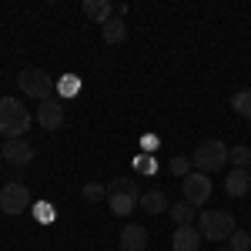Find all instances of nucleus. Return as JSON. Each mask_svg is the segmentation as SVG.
<instances>
[{
  "instance_id": "nucleus-1",
  "label": "nucleus",
  "mask_w": 251,
  "mask_h": 251,
  "mask_svg": "<svg viewBox=\"0 0 251 251\" xmlns=\"http://www.w3.org/2000/svg\"><path fill=\"white\" fill-rule=\"evenodd\" d=\"M30 111L20 104L17 97H0V134H7V141L20 137L30 127Z\"/></svg>"
},
{
  "instance_id": "nucleus-2",
  "label": "nucleus",
  "mask_w": 251,
  "mask_h": 251,
  "mask_svg": "<svg viewBox=\"0 0 251 251\" xmlns=\"http://www.w3.org/2000/svg\"><path fill=\"white\" fill-rule=\"evenodd\" d=\"M228 151H231V148H225V141H218V137H204V141L194 148L191 164H198V171H201V174L221 171L225 161H228Z\"/></svg>"
},
{
  "instance_id": "nucleus-3",
  "label": "nucleus",
  "mask_w": 251,
  "mask_h": 251,
  "mask_svg": "<svg viewBox=\"0 0 251 251\" xmlns=\"http://www.w3.org/2000/svg\"><path fill=\"white\" fill-rule=\"evenodd\" d=\"M17 84H20V91L27 97H34V100H50V94H54V77L47 74V71H40V67H24L17 74Z\"/></svg>"
},
{
  "instance_id": "nucleus-4",
  "label": "nucleus",
  "mask_w": 251,
  "mask_h": 251,
  "mask_svg": "<svg viewBox=\"0 0 251 251\" xmlns=\"http://www.w3.org/2000/svg\"><path fill=\"white\" fill-rule=\"evenodd\" d=\"M198 231L208 241H225V238H231L238 231V225H234V214L228 211H204L198 218Z\"/></svg>"
},
{
  "instance_id": "nucleus-5",
  "label": "nucleus",
  "mask_w": 251,
  "mask_h": 251,
  "mask_svg": "<svg viewBox=\"0 0 251 251\" xmlns=\"http://www.w3.org/2000/svg\"><path fill=\"white\" fill-rule=\"evenodd\" d=\"M27 208H30V191L20 181H7L0 188V211L14 218V214H24Z\"/></svg>"
},
{
  "instance_id": "nucleus-6",
  "label": "nucleus",
  "mask_w": 251,
  "mask_h": 251,
  "mask_svg": "<svg viewBox=\"0 0 251 251\" xmlns=\"http://www.w3.org/2000/svg\"><path fill=\"white\" fill-rule=\"evenodd\" d=\"M181 191H184V201L198 208V204H204L208 198H211V177L201 171H191L184 181H181Z\"/></svg>"
},
{
  "instance_id": "nucleus-7",
  "label": "nucleus",
  "mask_w": 251,
  "mask_h": 251,
  "mask_svg": "<svg viewBox=\"0 0 251 251\" xmlns=\"http://www.w3.org/2000/svg\"><path fill=\"white\" fill-rule=\"evenodd\" d=\"M3 161H10V164L24 168V164H30V161H34V148H30V144H27L24 137L3 141Z\"/></svg>"
},
{
  "instance_id": "nucleus-8",
  "label": "nucleus",
  "mask_w": 251,
  "mask_h": 251,
  "mask_svg": "<svg viewBox=\"0 0 251 251\" xmlns=\"http://www.w3.org/2000/svg\"><path fill=\"white\" fill-rule=\"evenodd\" d=\"M37 124L44 127V131H57L60 124H64V104L44 100V104L37 107Z\"/></svg>"
},
{
  "instance_id": "nucleus-9",
  "label": "nucleus",
  "mask_w": 251,
  "mask_h": 251,
  "mask_svg": "<svg viewBox=\"0 0 251 251\" xmlns=\"http://www.w3.org/2000/svg\"><path fill=\"white\" fill-rule=\"evenodd\" d=\"M198 245H201V231L194 225H181L171 234V251H198Z\"/></svg>"
},
{
  "instance_id": "nucleus-10",
  "label": "nucleus",
  "mask_w": 251,
  "mask_h": 251,
  "mask_svg": "<svg viewBox=\"0 0 251 251\" xmlns=\"http://www.w3.org/2000/svg\"><path fill=\"white\" fill-rule=\"evenodd\" d=\"M121 251H148V231H144V225H124V231H121Z\"/></svg>"
},
{
  "instance_id": "nucleus-11",
  "label": "nucleus",
  "mask_w": 251,
  "mask_h": 251,
  "mask_svg": "<svg viewBox=\"0 0 251 251\" xmlns=\"http://www.w3.org/2000/svg\"><path fill=\"white\" fill-rule=\"evenodd\" d=\"M225 191L231 194V198H245V194L251 191V171H245V168H234V171L225 177Z\"/></svg>"
},
{
  "instance_id": "nucleus-12",
  "label": "nucleus",
  "mask_w": 251,
  "mask_h": 251,
  "mask_svg": "<svg viewBox=\"0 0 251 251\" xmlns=\"http://www.w3.org/2000/svg\"><path fill=\"white\" fill-rule=\"evenodd\" d=\"M84 17L97 20V24H107L114 17V3L111 0H84Z\"/></svg>"
},
{
  "instance_id": "nucleus-13",
  "label": "nucleus",
  "mask_w": 251,
  "mask_h": 251,
  "mask_svg": "<svg viewBox=\"0 0 251 251\" xmlns=\"http://www.w3.org/2000/svg\"><path fill=\"white\" fill-rule=\"evenodd\" d=\"M137 204L144 208V214H164L168 208H171V204H168V194H164V191H157V188H154V191H144Z\"/></svg>"
},
{
  "instance_id": "nucleus-14",
  "label": "nucleus",
  "mask_w": 251,
  "mask_h": 251,
  "mask_svg": "<svg viewBox=\"0 0 251 251\" xmlns=\"http://www.w3.org/2000/svg\"><path fill=\"white\" fill-rule=\"evenodd\" d=\"M107 201H111V211L121 218V214H131V211H134L141 198H137V194H124V191H111V194H107Z\"/></svg>"
},
{
  "instance_id": "nucleus-15",
  "label": "nucleus",
  "mask_w": 251,
  "mask_h": 251,
  "mask_svg": "<svg viewBox=\"0 0 251 251\" xmlns=\"http://www.w3.org/2000/svg\"><path fill=\"white\" fill-rule=\"evenodd\" d=\"M124 37H127V27H124L121 17H111L104 24V40H107V44H124Z\"/></svg>"
},
{
  "instance_id": "nucleus-16",
  "label": "nucleus",
  "mask_w": 251,
  "mask_h": 251,
  "mask_svg": "<svg viewBox=\"0 0 251 251\" xmlns=\"http://www.w3.org/2000/svg\"><path fill=\"white\" fill-rule=\"evenodd\" d=\"M194 214H198V208H191L188 201H177V204H171V218H174V225H177V228H181V225H191Z\"/></svg>"
},
{
  "instance_id": "nucleus-17",
  "label": "nucleus",
  "mask_w": 251,
  "mask_h": 251,
  "mask_svg": "<svg viewBox=\"0 0 251 251\" xmlns=\"http://www.w3.org/2000/svg\"><path fill=\"white\" fill-rule=\"evenodd\" d=\"M228 161H231L234 168H245V171H248V168H251V148H248V144L231 148V151H228Z\"/></svg>"
},
{
  "instance_id": "nucleus-18",
  "label": "nucleus",
  "mask_w": 251,
  "mask_h": 251,
  "mask_svg": "<svg viewBox=\"0 0 251 251\" xmlns=\"http://www.w3.org/2000/svg\"><path fill=\"white\" fill-rule=\"evenodd\" d=\"M57 91H60V97H77L80 94V77L77 74H64L57 80Z\"/></svg>"
},
{
  "instance_id": "nucleus-19",
  "label": "nucleus",
  "mask_w": 251,
  "mask_h": 251,
  "mask_svg": "<svg viewBox=\"0 0 251 251\" xmlns=\"http://www.w3.org/2000/svg\"><path fill=\"white\" fill-rule=\"evenodd\" d=\"M231 107H234V114H241V117L251 121V91H238V94L231 97Z\"/></svg>"
},
{
  "instance_id": "nucleus-20",
  "label": "nucleus",
  "mask_w": 251,
  "mask_h": 251,
  "mask_svg": "<svg viewBox=\"0 0 251 251\" xmlns=\"http://www.w3.org/2000/svg\"><path fill=\"white\" fill-rule=\"evenodd\" d=\"M171 174H177L181 181L191 174V157H171Z\"/></svg>"
},
{
  "instance_id": "nucleus-21",
  "label": "nucleus",
  "mask_w": 251,
  "mask_h": 251,
  "mask_svg": "<svg viewBox=\"0 0 251 251\" xmlns=\"http://www.w3.org/2000/svg\"><path fill=\"white\" fill-rule=\"evenodd\" d=\"M104 194H107V184H97V181L84 184V201H100Z\"/></svg>"
},
{
  "instance_id": "nucleus-22",
  "label": "nucleus",
  "mask_w": 251,
  "mask_h": 251,
  "mask_svg": "<svg viewBox=\"0 0 251 251\" xmlns=\"http://www.w3.org/2000/svg\"><path fill=\"white\" fill-rule=\"evenodd\" d=\"M34 218L44 221V225H50V221H54V208H50L47 201H37V204H34Z\"/></svg>"
},
{
  "instance_id": "nucleus-23",
  "label": "nucleus",
  "mask_w": 251,
  "mask_h": 251,
  "mask_svg": "<svg viewBox=\"0 0 251 251\" xmlns=\"http://www.w3.org/2000/svg\"><path fill=\"white\" fill-rule=\"evenodd\" d=\"M231 251H251V234L248 231H234L231 234Z\"/></svg>"
},
{
  "instance_id": "nucleus-24",
  "label": "nucleus",
  "mask_w": 251,
  "mask_h": 251,
  "mask_svg": "<svg viewBox=\"0 0 251 251\" xmlns=\"http://www.w3.org/2000/svg\"><path fill=\"white\" fill-rule=\"evenodd\" d=\"M134 168H137V171H144V174H154V171H157L154 157H144V154H141V157H134Z\"/></svg>"
},
{
  "instance_id": "nucleus-25",
  "label": "nucleus",
  "mask_w": 251,
  "mask_h": 251,
  "mask_svg": "<svg viewBox=\"0 0 251 251\" xmlns=\"http://www.w3.org/2000/svg\"><path fill=\"white\" fill-rule=\"evenodd\" d=\"M141 144H144L148 151H154V148H157V144H161V141H157V137H151V134H148V137H144V141H141Z\"/></svg>"
},
{
  "instance_id": "nucleus-26",
  "label": "nucleus",
  "mask_w": 251,
  "mask_h": 251,
  "mask_svg": "<svg viewBox=\"0 0 251 251\" xmlns=\"http://www.w3.org/2000/svg\"><path fill=\"white\" fill-rule=\"evenodd\" d=\"M0 164H3V144H0Z\"/></svg>"
},
{
  "instance_id": "nucleus-27",
  "label": "nucleus",
  "mask_w": 251,
  "mask_h": 251,
  "mask_svg": "<svg viewBox=\"0 0 251 251\" xmlns=\"http://www.w3.org/2000/svg\"><path fill=\"white\" fill-rule=\"evenodd\" d=\"M218 251H231V248H218Z\"/></svg>"
}]
</instances>
